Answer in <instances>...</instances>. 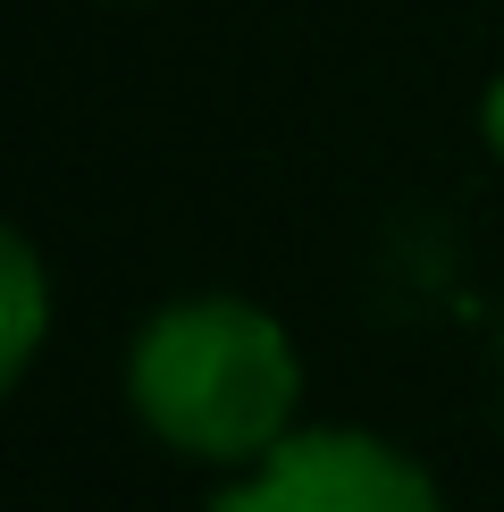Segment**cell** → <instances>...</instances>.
<instances>
[{
	"label": "cell",
	"mask_w": 504,
	"mask_h": 512,
	"mask_svg": "<svg viewBox=\"0 0 504 512\" xmlns=\"http://www.w3.org/2000/svg\"><path fill=\"white\" fill-rule=\"evenodd\" d=\"M0 303H9V336H0V378H26L34 353H42V328H51V277H42L34 244L9 236L0 244Z\"/></svg>",
	"instance_id": "obj_3"
},
{
	"label": "cell",
	"mask_w": 504,
	"mask_h": 512,
	"mask_svg": "<svg viewBox=\"0 0 504 512\" xmlns=\"http://www.w3.org/2000/svg\"><path fill=\"white\" fill-rule=\"evenodd\" d=\"M210 512H446V496L404 445L370 429H294L236 487H219Z\"/></svg>",
	"instance_id": "obj_2"
},
{
	"label": "cell",
	"mask_w": 504,
	"mask_h": 512,
	"mask_svg": "<svg viewBox=\"0 0 504 512\" xmlns=\"http://www.w3.org/2000/svg\"><path fill=\"white\" fill-rule=\"evenodd\" d=\"M126 395L143 429L194 462H236L252 471L294 437L303 403V361L294 336L244 294H185L152 311V328L126 353Z\"/></svg>",
	"instance_id": "obj_1"
},
{
	"label": "cell",
	"mask_w": 504,
	"mask_h": 512,
	"mask_svg": "<svg viewBox=\"0 0 504 512\" xmlns=\"http://www.w3.org/2000/svg\"><path fill=\"white\" fill-rule=\"evenodd\" d=\"M479 126H488V143H496V152H504V76L488 84V110H479Z\"/></svg>",
	"instance_id": "obj_4"
}]
</instances>
